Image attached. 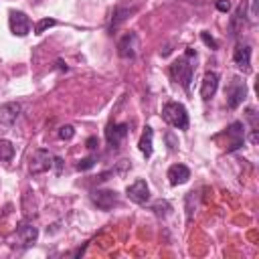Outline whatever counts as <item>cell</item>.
<instances>
[{
    "label": "cell",
    "instance_id": "obj_1",
    "mask_svg": "<svg viewBox=\"0 0 259 259\" xmlns=\"http://www.w3.org/2000/svg\"><path fill=\"white\" fill-rule=\"evenodd\" d=\"M192 57H196V53H194L192 49H188L184 57H178V59L170 65V75L184 87V91H190V81H192V73H194Z\"/></svg>",
    "mask_w": 259,
    "mask_h": 259
},
{
    "label": "cell",
    "instance_id": "obj_2",
    "mask_svg": "<svg viewBox=\"0 0 259 259\" xmlns=\"http://www.w3.org/2000/svg\"><path fill=\"white\" fill-rule=\"evenodd\" d=\"M162 117H164L170 125H174V127H178V130H186V127H188V111H186V107H184L182 103H178V101L166 103L164 109H162Z\"/></svg>",
    "mask_w": 259,
    "mask_h": 259
},
{
    "label": "cell",
    "instance_id": "obj_3",
    "mask_svg": "<svg viewBox=\"0 0 259 259\" xmlns=\"http://www.w3.org/2000/svg\"><path fill=\"white\" fill-rule=\"evenodd\" d=\"M225 95H227V105L231 109H237L245 101V97H247V85H245V81H241L239 77H233L231 83L225 89Z\"/></svg>",
    "mask_w": 259,
    "mask_h": 259
},
{
    "label": "cell",
    "instance_id": "obj_4",
    "mask_svg": "<svg viewBox=\"0 0 259 259\" xmlns=\"http://www.w3.org/2000/svg\"><path fill=\"white\" fill-rule=\"evenodd\" d=\"M55 160H57V156H53L49 150H36L30 156L28 168H30L32 174H42V172H47V170H51L55 166Z\"/></svg>",
    "mask_w": 259,
    "mask_h": 259
},
{
    "label": "cell",
    "instance_id": "obj_5",
    "mask_svg": "<svg viewBox=\"0 0 259 259\" xmlns=\"http://www.w3.org/2000/svg\"><path fill=\"white\" fill-rule=\"evenodd\" d=\"M8 26L14 36H26L30 32V18L22 10H10L8 12Z\"/></svg>",
    "mask_w": 259,
    "mask_h": 259
},
{
    "label": "cell",
    "instance_id": "obj_6",
    "mask_svg": "<svg viewBox=\"0 0 259 259\" xmlns=\"http://www.w3.org/2000/svg\"><path fill=\"white\" fill-rule=\"evenodd\" d=\"M225 136H227V152H235L243 146L245 142V125L241 121H233L231 125H227L225 130Z\"/></svg>",
    "mask_w": 259,
    "mask_h": 259
},
{
    "label": "cell",
    "instance_id": "obj_7",
    "mask_svg": "<svg viewBox=\"0 0 259 259\" xmlns=\"http://www.w3.org/2000/svg\"><path fill=\"white\" fill-rule=\"evenodd\" d=\"M125 194H127V198H130L132 202H136V204H146V202H148V198H150V188H148L146 180L138 178L134 184H130V186H127Z\"/></svg>",
    "mask_w": 259,
    "mask_h": 259
},
{
    "label": "cell",
    "instance_id": "obj_8",
    "mask_svg": "<svg viewBox=\"0 0 259 259\" xmlns=\"http://www.w3.org/2000/svg\"><path fill=\"white\" fill-rule=\"evenodd\" d=\"M117 53L121 59H134L138 53V34L127 32L119 42H117Z\"/></svg>",
    "mask_w": 259,
    "mask_h": 259
},
{
    "label": "cell",
    "instance_id": "obj_9",
    "mask_svg": "<svg viewBox=\"0 0 259 259\" xmlns=\"http://www.w3.org/2000/svg\"><path fill=\"white\" fill-rule=\"evenodd\" d=\"M127 136V125L125 123H109L105 130V140L111 148H119V144Z\"/></svg>",
    "mask_w": 259,
    "mask_h": 259
},
{
    "label": "cell",
    "instance_id": "obj_10",
    "mask_svg": "<svg viewBox=\"0 0 259 259\" xmlns=\"http://www.w3.org/2000/svg\"><path fill=\"white\" fill-rule=\"evenodd\" d=\"M91 200L97 204V208L109 210L113 204H117V192H113V190H95L91 194Z\"/></svg>",
    "mask_w": 259,
    "mask_h": 259
},
{
    "label": "cell",
    "instance_id": "obj_11",
    "mask_svg": "<svg viewBox=\"0 0 259 259\" xmlns=\"http://www.w3.org/2000/svg\"><path fill=\"white\" fill-rule=\"evenodd\" d=\"M233 61L241 71L249 73L251 71V49H249V45H237L235 53H233Z\"/></svg>",
    "mask_w": 259,
    "mask_h": 259
},
{
    "label": "cell",
    "instance_id": "obj_12",
    "mask_svg": "<svg viewBox=\"0 0 259 259\" xmlns=\"http://www.w3.org/2000/svg\"><path fill=\"white\" fill-rule=\"evenodd\" d=\"M219 89V75L214 71H208L204 77H202V85H200V97L204 101H208Z\"/></svg>",
    "mask_w": 259,
    "mask_h": 259
},
{
    "label": "cell",
    "instance_id": "obj_13",
    "mask_svg": "<svg viewBox=\"0 0 259 259\" xmlns=\"http://www.w3.org/2000/svg\"><path fill=\"white\" fill-rule=\"evenodd\" d=\"M16 235H18L20 243H22L24 247H28V245H32V243L36 241V237H38V229H36L32 223L22 221V223L18 225V229H16Z\"/></svg>",
    "mask_w": 259,
    "mask_h": 259
},
{
    "label": "cell",
    "instance_id": "obj_14",
    "mask_svg": "<svg viewBox=\"0 0 259 259\" xmlns=\"http://www.w3.org/2000/svg\"><path fill=\"white\" fill-rule=\"evenodd\" d=\"M188 178H190V170H188L184 164H172V166L168 168V182H170L172 186L184 184Z\"/></svg>",
    "mask_w": 259,
    "mask_h": 259
},
{
    "label": "cell",
    "instance_id": "obj_15",
    "mask_svg": "<svg viewBox=\"0 0 259 259\" xmlns=\"http://www.w3.org/2000/svg\"><path fill=\"white\" fill-rule=\"evenodd\" d=\"M20 103H4L2 107H0V123H4V125H12L16 119H18V115H20Z\"/></svg>",
    "mask_w": 259,
    "mask_h": 259
},
{
    "label": "cell",
    "instance_id": "obj_16",
    "mask_svg": "<svg viewBox=\"0 0 259 259\" xmlns=\"http://www.w3.org/2000/svg\"><path fill=\"white\" fill-rule=\"evenodd\" d=\"M152 140H154V132H152V127H150V125H146L144 134H142V138H140V142H138V148H140V152H142L146 158H150V156H152V150H154Z\"/></svg>",
    "mask_w": 259,
    "mask_h": 259
},
{
    "label": "cell",
    "instance_id": "obj_17",
    "mask_svg": "<svg viewBox=\"0 0 259 259\" xmlns=\"http://www.w3.org/2000/svg\"><path fill=\"white\" fill-rule=\"evenodd\" d=\"M12 156H14V146L8 140H0V162L12 160Z\"/></svg>",
    "mask_w": 259,
    "mask_h": 259
},
{
    "label": "cell",
    "instance_id": "obj_18",
    "mask_svg": "<svg viewBox=\"0 0 259 259\" xmlns=\"http://www.w3.org/2000/svg\"><path fill=\"white\" fill-rule=\"evenodd\" d=\"M130 12H132L130 8H121V6H119V8H115V10H113V18H111V28L119 26V24L130 16Z\"/></svg>",
    "mask_w": 259,
    "mask_h": 259
},
{
    "label": "cell",
    "instance_id": "obj_19",
    "mask_svg": "<svg viewBox=\"0 0 259 259\" xmlns=\"http://www.w3.org/2000/svg\"><path fill=\"white\" fill-rule=\"evenodd\" d=\"M55 24H57L55 18H42V20L36 22V26H34V34H42L47 28H51V26H55Z\"/></svg>",
    "mask_w": 259,
    "mask_h": 259
},
{
    "label": "cell",
    "instance_id": "obj_20",
    "mask_svg": "<svg viewBox=\"0 0 259 259\" xmlns=\"http://www.w3.org/2000/svg\"><path fill=\"white\" fill-rule=\"evenodd\" d=\"M200 38H202V42H204L206 47H210L212 51H214V49H219V42H217V38H214V36H210L208 32H200Z\"/></svg>",
    "mask_w": 259,
    "mask_h": 259
},
{
    "label": "cell",
    "instance_id": "obj_21",
    "mask_svg": "<svg viewBox=\"0 0 259 259\" xmlns=\"http://www.w3.org/2000/svg\"><path fill=\"white\" fill-rule=\"evenodd\" d=\"M73 136H75L73 125H63V127H59V138H61V140H71Z\"/></svg>",
    "mask_w": 259,
    "mask_h": 259
},
{
    "label": "cell",
    "instance_id": "obj_22",
    "mask_svg": "<svg viewBox=\"0 0 259 259\" xmlns=\"http://www.w3.org/2000/svg\"><path fill=\"white\" fill-rule=\"evenodd\" d=\"M95 166V158H83V160H79V164H77V170H89V168H93Z\"/></svg>",
    "mask_w": 259,
    "mask_h": 259
},
{
    "label": "cell",
    "instance_id": "obj_23",
    "mask_svg": "<svg viewBox=\"0 0 259 259\" xmlns=\"http://www.w3.org/2000/svg\"><path fill=\"white\" fill-rule=\"evenodd\" d=\"M217 10L229 12V10H231V2H229V0H217Z\"/></svg>",
    "mask_w": 259,
    "mask_h": 259
},
{
    "label": "cell",
    "instance_id": "obj_24",
    "mask_svg": "<svg viewBox=\"0 0 259 259\" xmlns=\"http://www.w3.org/2000/svg\"><path fill=\"white\" fill-rule=\"evenodd\" d=\"M97 144H99V142H97V138H93V136H91V138L87 140V148H89V150H93V148H95Z\"/></svg>",
    "mask_w": 259,
    "mask_h": 259
}]
</instances>
